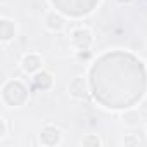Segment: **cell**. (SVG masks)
<instances>
[{
    "instance_id": "3",
    "label": "cell",
    "mask_w": 147,
    "mask_h": 147,
    "mask_svg": "<svg viewBox=\"0 0 147 147\" xmlns=\"http://www.w3.org/2000/svg\"><path fill=\"white\" fill-rule=\"evenodd\" d=\"M45 23H47V28L52 30V31H59V30L64 28V19H62L59 14H55V12L49 14L47 19H45Z\"/></svg>"
},
{
    "instance_id": "1",
    "label": "cell",
    "mask_w": 147,
    "mask_h": 147,
    "mask_svg": "<svg viewBox=\"0 0 147 147\" xmlns=\"http://www.w3.org/2000/svg\"><path fill=\"white\" fill-rule=\"evenodd\" d=\"M71 42L78 50H87L92 43V33L88 30H83V28L75 30L73 31V36H71Z\"/></svg>"
},
{
    "instance_id": "2",
    "label": "cell",
    "mask_w": 147,
    "mask_h": 147,
    "mask_svg": "<svg viewBox=\"0 0 147 147\" xmlns=\"http://www.w3.org/2000/svg\"><path fill=\"white\" fill-rule=\"evenodd\" d=\"M40 64H42V59H40L38 55H35V54L24 55V59H23V69H24L26 73H33L35 69L40 67Z\"/></svg>"
}]
</instances>
